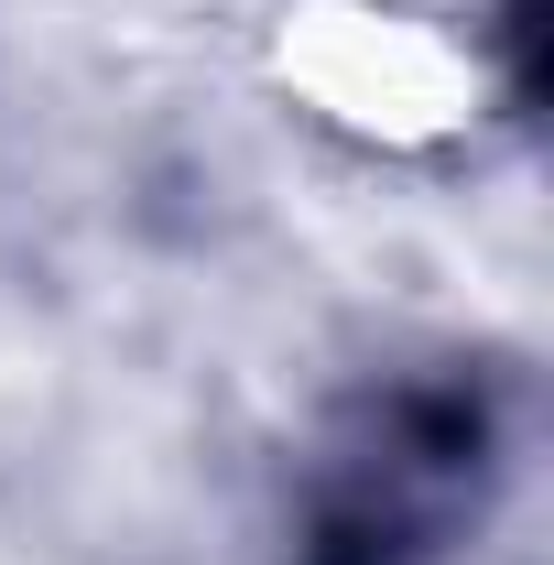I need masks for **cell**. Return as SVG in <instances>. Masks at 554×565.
Returning <instances> with one entry per match:
<instances>
[{
    "label": "cell",
    "instance_id": "1",
    "mask_svg": "<svg viewBox=\"0 0 554 565\" xmlns=\"http://www.w3.org/2000/svg\"><path fill=\"white\" fill-rule=\"evenodd\" d=\"M489 490V403L468 381H403L359 403L316 468L294 565H435Z\"/></svg>",
    "mask_w": 554,
    "mask_h": 565
}]
</instances>
